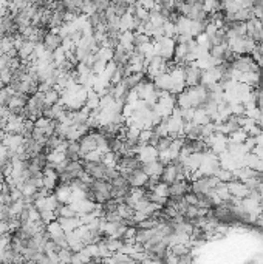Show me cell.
I'll list each match as a JSON object with an SVG mask.
<instances>
[{
  "label": "cell",
  "instance_id": "obj_1",
  "mask_svg": "<svg viewBox=\"0 0 263 264\" xmlns=\"http://www.w3.org/2000/svg\"><path fill=\"white\" fill-rule=\"evenodd\" d=\"M112 190L113 186L110 181L107 179H92L88 186V190L85 192V198L96 204H102L108 199H112Z\"/></svg>",
  "mask_w": 263,
  "mask_h": 264
},
{
  "label": "cell",
  "instance_id": "obj_2",
  "mask_svg": "<svg viewBox=\"0 0 263 264\" xmlns=\"http://www.w3.org/2000/svg\"><path fill=\"white\" fill-rule=\"evenodd\" d=\"M40 43L47 51L54 53V51H58L59 48H62L63 38H62V34L59 31H45Z\"/></svg>",
  "mask_w": 263,
  "mask_h": 264
},
{
  "label": "cell",
  "instance_id": "obj_3",
  "mask_svg": "<svg viewBox=\"0 0 263 264\" xmlns=\"http://www.w3.org/2000/svg\"><path fill=\"white\" fill-rule=\"evenodd\" d=\"M190 190V181L187 178L177 179L175 183L169 184V196L172 198H183Z\"/></svg>",
  "mask_w": 263,
  "mask_h": 264
},
{
  "label": "cell",
  "instance_id": "obj_4",
  "mask_svg": "<svg viewBox=\"0 0 263 264\" xmlns=\"http://www.w3.org/2000/svg\"><path fill=\"white\" fill-rule=\"evenodd\" d=\"M228 184V189H229V192H231V196L234 198H239V199H243L244 196H248V187L246 184L243 183V181L237 179V178H234L231 179L229 183H226Z\"/></svg>",
  "mask_w": 263,
  "mask_h": 264
},
{
  "label": "cell",
  "instance_id": "obj_5",
  "mask_svg": "<svg viewBox=\"0 0 263 264\" xmlns=\"http://www.w3.org/2000/svg\"><path fill=\"white\" fill-rule=\"evenodd\" d=\"M144 77H146V73H135V71H130L129 75H127V76L121 80V84H122V87L127 90V92H133V90L141 84Z\"/></svg>",
  "mask_w": 263,
  "mask_h": 264
},
{
  "label": "cell",
  "instance_id": "obj_6",
  "mask_svg": "<svg viewBox=\"0 0 263 264\" xmlns=\"http://www.w3.org/2000/svg\"><path fill=\"white\" fill-rule=\"evenodd\" d=\"M127 181H129L130 187H146L147 186V181H149V176L147 173L144 171L142 169H138L132 171L129 176H127Z\"/></svg>",
  "mask_w": 263,
  "mask_h": 264
},
{
  "label": "cell",
  "instance_id": "obj_7",
  "mask_svg": "<svg viewBox=\"0 0 263 264\" xmlns=\"http://www.w3.org/2000/svg\"><path fill=\"white\" fill-rule=\"evenodd\" d=\"M162 167H164V162L160 158L149 161V162H142V170L147 173V176H161Z\"/></svg>",
  "mask_w": 263,
  "mask_h": 264
},
{
  "label": "cell",
  "instance_id": "obj_8",
  "mask_svg": "<svg viewBox=\"0 0 263 264\" xmlns=\"http://www.w3.org/2000/svg\"><path fill=\"white\" fill-rule=\"evenodd\" d=\"M63 153H65L67 161H81V145L79 141H67L65 149H63Z\"/></svg>",
  "mask_w": 263,
  "mask_h": 264
}]
</instances>
